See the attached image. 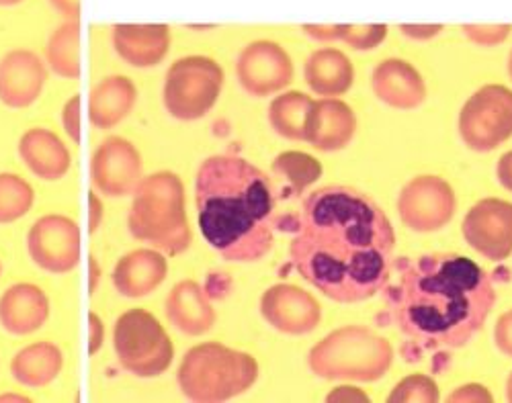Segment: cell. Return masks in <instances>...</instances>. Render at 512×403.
Listing matches in <instances>:
<instances>
[{"instance_id":"cell-22","label":"cell","mask_w":512,"mask_h":403,"mask_svg":"<svg viewBox=\"0 0 512 403\" xmlns=\"http://www.w3.org/2000/svg\"><path fill=\"white\" fill-rule=\"evenodd\" d=\"M306 101L297 95V93H291V95H285L281 99H277L271 107V121L275 125V129L279 133H283V136L287 138H300V127H297V111L302 109Z\"/></svg>"},{"instance_id":"cell-21","label":"cell","mask_w":512,"mask_h":403,"mask_svg":"<svg viewBox=\"0 0 512 403\" xmlns=\"http://www.w3.org/2000/svg\"><path fill=\"white\" fill-rule=\"evenodd\" d=\"M48 64L50 68L68 80L80 78V60H78V27H62L48 43Z\"/></svg>"},{"instance_id":"cell-12","label":"cell","mask_w":512,"mask_h":403,"mask_svg":"<svg viewBox=\"0 0 512 403\" xmlns=\"http://www.w3.org/2000/svg\"><path fill=\"white\" fill-rule=\"evenodd\" d=\"M168 275V262L160 250L140 248L119 258L113 271V285L119 295L140 299L154 293Z\"/></svg>"},{"instance_id":"cell-2","label":"cell","mask_w":512,"mask_h":403,"mask_svg":"<svg viewBox=\"0 0 512 403\" xmlns=\"http://www.w3.org/2000/svg\"><path fill=\"white\" fill-rule=\"evenodd\" d=\"M496 303L484 268L472 258L424 254L402 273L392 293L400 332L422 348H459L480 332Z\"/></svg>"},{"instance_id":"cell-19","label":"cell","mask_w":512,"mask_h":403,"mask_svg":"<svg viewBox=\"0 0 512 403\" xmlns=\"http://www.w3.org/2000/svg\"><path fill=\"white\" fill-rule=\"evenodd\" d=\"M312 301L293 287H275L263 297L265 318L283 332H306L310 328Z\"/></svg>"},{"instance_id":"cell-25","label":"cell","mask_w":512,"mask_h":403,"mask_svg":"<svg viewBox=\"0 0 512 403\" xmlns=\"http://www.w3.org/2000/svg\"><path fill=\"white\" fill-rule=\"evenodd\" d=\"M89 207H91V213H89V226L91 228H89V232L95 234L101 226V219H103V203L97 197V193H93V191L89 195Z\"/></svg>"},{"instance_id":"cell-27","label":"cell","mask_w":512,"mask_h":403,"mask_svg":"<svg viewBox=\"0 0 512 403\" xmlns=\"http://www.w3.org/2000/svg\"><path fill=\"white\" fill-rule=\"evenodd\" d=\"M0 275H3V264H0Z\"/></svg>"},{"instance_id":"cell-15","label":"cell","mask_w":512,"mask_h":403,"mask_svg":"<svg viewBox=\"0 0 512 403\" xmlns=\"http://www.w3.org/2000/svg\"><path fill=\"white\" fill-rule=\"evenodd\" d=\"M138 101V88L127 76L103 78L89 97V121L97 129H111L130 115Z\"/></svg>"},{"instance_id":"cell-6","label":"cell","mask_w":512,"mask_h":403,"mask_svg":"<svg viewBox=\"0 0 512 403\" xmlns=\"http://www.w3.org/2000/svg\"><path fill=\"white\" fill-rule=\"evenodd\" d=\"M119 365L140 379H154L168 371L175 348L168 332L146 309H130L119 316L113 330Z\"/></svg>"},{"instance_id":"cell-7","label":"cell","mask_w":512,"mask_h":403,"mask_svg":"<svg viewBox=\"0 0 512 403\" xmlns=\"http://www.w3.org/2000/svg\"><path fill=\"white\" fill-rule=\"evenodd\" d=\"M224 72L209 58H183L166 72L164 107L175 119L193 121L216 105L222 91Z\"/></svg>"},{"instance_id":"cell-9","label":"cell","mask_w":512,"mask_h":403,"mask_svg":"<svg viewBox=\"0 0 512 403\" xmlns=\"http://www.w3.org/2000/svg\"><path fill=\"white\" fill-rule=\"evenodd\" d=\"M142 181V158L136 146L119 136L107 138L91 160V183L107 197L134 195Z\"/></svg>"},{"instance_id":"cell-24","label":"cell","mask_w":512,"mask_h":403,"mask_svg":"<svg viewBox=\"0 0 512 403\" xmlns=\"http://www.w3.org/2000/svg\"><path fill=\"white\" fill-rule=\"evenodd\" d=\"M103 336H105L103 322L95 311H91L89 313V354L99 352V348L103 346Z\"/></svg>"},{"instance_id":"cell-26","label":"cell","mask_w":512,"mask_h":403,"mask_svg":"<svg viewBox=\"0 0 512 403\" xmlns=\"http://www.w3.org/2000/svg\"><path fill=\"white\" fill-rule=\"evenodd\" d=\"M99 279H101V268H99V262L95 256H91V283H89V289L91 293L97 291L99 287Z\"/></svg>"},{"instance_id":"cell-10","label":"cell","mask_w":512,"mask_h":403,"mask_svg":"<svg viewBox=\"0 0 512 403\" xmlns=\"http://www.w3.org/2000/svg\"><path fill=\"white\" fill-rule=\"evenodd\" d=\"M46 80V64L33 52H11L0 60V101L11 109H27L39 99Z\"/></svg>"},{"instance_id":"cell-5","label":"cell","mask_w":512,"mask_h":403,"mask_svg":"<svg viewBox=\"0 0 512 403\" xmlns=\"http://www.w3.org/2000/svg\"><path fill=\"white\" fill-rule=\"evenodd\" d=\"M256 377L250 356L222 344H201L191 348L179 367V385L193 401H222L246 387Z\"/></svg>"},{"instance_id":"cell-3","label":"cell","mask_w":512,"mask_h":403,"mask_svg":"<svg viewBox=\"0 0 512 403\" xmlns=\"http://www.w3.org/2000/svg\"><path fill=\"white\" fill-rule=\"evenodd\" d=\"M199 230L228 262L263 260L275 240L271 178L240 156H211L195 176Z\"/></svg>"},{"instance_id":"cell-20","label":"cell","mask_w":512,"mask_h":403,"mask_svg":"<svg viewBox=\"0 0 512 403\" xmlns=\"http://www.w3.org/2000/svg\"><path fill=\"white\" fill-rule=\"evenodd\" d=\"M33 203L35 191L25 178L11 172L0 174V226L25 217Z\"/></svg>"},{"instance_id":"cell-16","label":"cell","mask_w":512,"mask_h":403,"mask_svg":"<svg viewBox=\"0 0 512 403\" xmlns=\"http://www.w3.org/2000/svg\"><path fill=\"white\" fill-rule=\"evenodd\" d=\"M168 27H127L113 31V46L119 58L134 68L158 66L168 54Z\"/></svg>"},{"instance_id":"cell-23","label":"cell","mask_w":512,"mask_h":403,"mask_svg":"<svg viewBox=\"0 0 512 403\" xmlns=\"http://www.w3.org/2000/svg\"><path fill=\"white\" fill-rule=\"evenodd\" d=\"M62 123H64V129L68 133V138L74 142V144H80V138H82V127H80V97H72L64 109H62Z\"/></svg>"},{"instance_id":"cell-17","label":"cell","mask_w":512,"mask_h":403,"mask_svg":"<svg viewBox=\"0 0 512 403\" xmlns=\"http://www.w3.org/2000/svg\"><path fill=\"white\" fill-rule=\"evenodd\" d=\"M166 318L177 330L199 336L213 326L216 313L197 283L181 281L166 297Z\"/></svg>"},{"instance_id":"cell-13","label":"cell","mask_w":512,"mask_h":403,"mask_svg":"<svg viewBox=\"0 0 512 403\" xmlns=\"http://www.w3.org/2000/svg\"><path fill=\"white\" fill-rule=\"evenodd\" d=\"M50 318V299L37 285L17 283L0 297V324L15 336L44 328Z\"/></svg>"},{"instance_id":"cell-1","label":"cell","mask_w":512,"mask_h":403,"mask_svg":"<svg viewBox=\"0 0 512 403\" xmlns=\"http://www.w3.org/2000/svg\"><path fill=\"white\" fill-rule=\"evenodd\" d=\"M396 234L367 193L328 185L308 195L289 246L295 271L338 303H359L390 281Z\"/></svg>"},{"instance_id":"cell-14","label":"cell","mask_w":512,"mask_h":403,"mask_svg":"<svg viewBox=\"0 0 512 403\" xmlns=\"http://www.w3.org/2000/svg\"><path fill=\"white\" fill-rule=\"evenodd\" d=\"M23 164L41 181H60L72 166V156L64 142L46 127H33L23 133L19 142Z\"/></svg>"},{"instance_id":"cell-11","label":"cell","mask_w":512,"mask_h":403,"mask_svg":"<svg viewBox=\"0 0 512 403\" xmlns=\"http://www.w3.org/2000/svg\"><path fill=\"white\" fill-rule=\"evenodd\" d=\"M238 76L250 95L265 97L289 82L291 64L273 43H256L242 54Z\"/></svg>"},{"instance_id":"cell-18","label":"cell","mask_w":512,"mask_h":403,"mask_svg":"<svg viewBox=\"0 0 512 403\" xmlns=\"http://www.w3.org/2000/svg\"><path fill=\"white\" fill-rule=\"evenodd\" d=\"M64 367V354L52 342H35L15 354L11 375L25 387L39 389L50 385Z\"/></svg>"},{"instance_id":"cell-8","label":"cell","mask_w":512,"mask_h":403,"mask_svg":"<svg viewBox=\"0 0 512 403\" xmlns=\"http://www.w3.org/2000/svg\"><path fill=\"white\" fill-rule=\"evenodd\" d=\"M27 252L31 260L52 275L74 271L82 254V236L76 221L66 215H44L27 234Z\"/></svg>"},{"instance_id":"cell-4","label":"cell","mask_w":512,"mask_h":403,"mask_svg":"<svg viewBox=\"0 0 512 403\" xmlns=\"http://www.w3.org/2000/svg\"><path fill=\"white\" fill-rule=\"evenodd\" d=\"M130 234L166 256L183 254L191 244L185 189L175 172L160 170L138 183L127 213Z\"/></svg>"}]
</instances>
